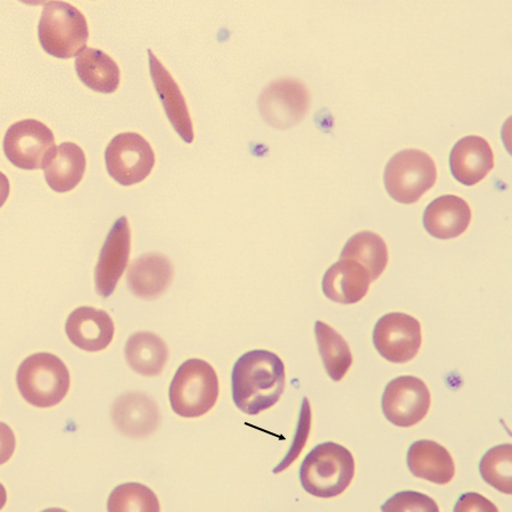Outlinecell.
<instances>
[{
	"label": "cell",
	"instance_id": "cell-2",
	"mask_svg": "<svg viewBox=\"0 0 512 512\" xmlns=\"http://www.w3.org/2000/svg\"><path fill=\"white\" fill-rule=\"evenodd\" d=\"M355 462L343 445L327 442L317 445L300 468L303 489L313 497L330 499L345 492L353 481Z\"/></svg>",
	"mask_w": 512,
	"mask_h": 512
},
{
	"label": "cell",
	"instance_id": "cell-15",
	"mask_svg": "<svg viewBox=\"0 0 512 512\" xmlns=\"http://www.w3.org/2000/svg\"><path fill=\"white\" fill-rule=\"evenodd\" d=\"M112 419L123 435L143 439L150 436L160 424L156 403L143 393H127L114 402Z\"/></svg>",
	"mask_w": 512,
	"mask_h": 512
},
{
	"label": "cell",
	"instance_id": "cell-7",
	"mask_svg": "<svg viewBox=\"0 0 512 512\" xmlns=\"http://www.w3.org/2000/svg\"><path fill=\"white\" fill-rule=\"evenodd\" d=\"M56 150L52 130L35 119L14 123L4 138L6 158L23 170L45 169Z\"/></svg>",
	"mask_w": 512,
	"mask_h": 512
},
{
	"label": "cell",
	"instance_id": "cell-6",
	"mask_svg": "<svg viewBox=\"0 0 512 512\" xmlns=\"http://www.w3.org/2000/svg\"><path fill=\"white\" fill-rule=\"evenodd\" d=\"M437 179L434 160L419 150L396 153L387 163L384 183L388 195L401 204H414L433 188Z\"/></svg>",
	"mask_w": 512,
	"mask_h": 512
},
{
	"label": "cell",
	"instance_id": "cell-4",
	"mask_svg": "<svg viewBox=\"0 0 512 512\" xmlns=\"http://www.w3.org/2000/svg\"><path fill=\"white\" fill-rule=\"evenodd\" d=\"M172 410L180 417L198 418L208 414L219 398V379L210 363L192 359L177 370L170 386Z\"/></svg>",
	"mask_w": 512,
	"mask_h": 512
},
{
	"label": "cell",
	"instance_id": "cell-24",
	"mask_svg": "<svg viewBox=\"0 0 512 512\" xmlns=\"http://www.w3.org/2000/svg\"><path fill=\"white\" fill-rule=\"evenodd\" d=\"M341 259L353 260L368 271L371 280L382 276L388 264L384 239L371 231H361L345 244Z\"/></svg>",
	"mask_w": 512,
	"mask_h": 512
},
{
	"label": "cell",
	"instance_id": "cell-11",
	"mask_svg": "<svg viewBox=\"0 0 512 512\" xmlns=\"http://www.w3.org/2000/svg\"><path fill=\"white\" fill-rule=\"evenodd\" d=\"M310 106L308 89L300 81L280 79L263 90L259 107L271 127L288 129L300 123Z\"/></svg>",
	"mask_w": 512,
	"mask_h": 512
},
{
	"label": "cell",
	"instance_id": "cell-25",
	"mask_svg": "<svg viewBox=\"0 0 512 512\" xmlns=\"http://www.w3.org/2000/svg\"><path fill=\"white\" fill-rule=\"evenodd\" d=\"M315 333L327 374L334 382H341L353 363L349 344L333 327L322 321L316 322Z\"/></svg>",
	"mask_w": 512,
	"mask_h": 512
},
{
	"label": "cell",
	"instance_id": "cell-19",
	"mask_svg": "<svg viewBox=\"0 0 512 512\" xmlns=\"http://www.w3.org/2000/svg\"><path fill=\"white\" fill-rule=\"evenodd\" d=\"M173 267L162 254H146L131 264L128 272L130 291L139 299L154 300L172 283Z\"/></svg>",
	"mask_w": 512,
	"mask_h": 512
},
{
	"label": "cell",
	"instance_id": "cell-18",
	"mask_svg": "<svg viewBox=\"0 0 512 512\" xmlns=\"http://www.w3.org/2000/svg\"><path fill=\"white\" fill-rule=\"evenodd\" d=\"M472 222V209L456 195H444L429 204L424 213V227L429 235L452 239L465 233Z\"/></svg>",
	"mask_w": 512,
	"mask_h": 512
},
{
	"label": "cell",
	"instance_id": "cell-16",
	"mask_svg": "<svg viewBox=\"0 0 512 512\" xmlns=\"http://www.w3.org/2000/svg\"><path fill=\"white\" fill-rule=\"evenodd\" d=\"M494 168V155L486 139L480 136L461 138L450 154V169L454 178L465 186H474Z\"/></svg>",
	"mask_w": 512,
	"mask_h": 512
},
{
	"label": "cell",
	"instance_id": "cell-12",
	"mask_svg": "<svg viewBox=\"0 0 512 512\" xmlns=\"http://www.w3.org/2000/svg\"><path fill=\"white\" fill-rule=\"evenodd\" d=\"M131 234L128 219L114 222L102 247L95 269V286L98 295L111 296L125 272L130 256Z\"/></svg>",
	"mask_w": 512,
	"mask_h": 512
},
{
	"label": "cell",
	"instance_id": "cell-22",
	"mask_svg": "<svg viewBox=\"0 0 512 512\" xmlns=\"http://www.w3.org/2000/svg\"><path fill=\"white\" fill-rule=\"evenodd\" d=\"M126 360L137 374L153 377L162 373L169 359V350L162 338L153 333H136L126 343Z\"/></svg>",
	"mask_w": 512,
	"mask_h": 512
},
{
	"label": "cell",
	"instance_id": "cell-3",
	"mask_svg": "<svg viewBox=\"0 0 512 512\" xmlns=\"http://www.w3.org/2000/svg\"><path fill=\"white\" fill-rule=\"evenodd\" d=\"M16 384L22 398L37 408H52L70 390L71 377L64 362L51 353H37L21 363Z\"/></svg>",
	"mask_w": 512,
	"mask_h": 512
},
{
	"label": "cell",
	"instance_id": "cell-5",
	"mask_svg": "<svg viewBox=\"0 0 512 512\" xmlns=\"http://www.w3.org/2000/svg\"><path fill=\"white\" fill-rule=\"evenodd\" d=\"M38 38L47 54L57 59H72L84 52L88 43L85 15L69 3L49 2L41 14Z\"/></svg>",
	"mask_w": 512,
	"mask_h": 512
},
{
	"label": "cell",
	"instance_id": "cell-26",
	"mask_svg": "<svg viewBox=\"0 0 512 512\" xmlns=\"http://www.w3.org/2000/svg\"><path fill=\"white\" fill-rule=\"evenodd\" d=\"M512 445L502 444L485 453L480 472L483 480L501 493L512 494Z\"/></svg>",
	"mask_w": 512,
	"mask_h": 512
},
{
	"label": "cell",
	"instance_id": "cell-30",
	"mask_svg": "<svg viewBox=\"0 0 512 512\" xmlns=\"http://www.w3.org/2000/svg\"><path fill=\"white\" fill-rule=\"evenodd\" d=\"M454 511H498V508L482 495L469 492L461 495Z\"/></svg>",
	"mask_w": 512,
	"mask_h": 512
},
{
	"label": "cell",
	"instance_id": "cell-1",
	"mask_svg": "<svg viewBox=\"0 0 512 512\" xmlns=\"http://www.w3.org/2000/svg\"><path fill=\"white\" fill-rule=\"evenodd\" d=\"M285 383L284 362L270 351L245 353L237 360L231 374L236 407L250 416L274 407L282 398Z\"/></svg>",
	"mask_w": 512,
	"mask_h": 512
},
{
	"label": "cell",
	"instance_id": "cell-23",
	"mask_svg": "<svg viewBox=\"0 0 512 512\" xmlns=\"http://www.w3.org/2000/svg\"><path fill=\"white\" fill-rule=\"evenodd\" d=\"M78 77L97 93L112 94L120 85V69L111 56L96 48H86L76 60Z\"/></svg>",
	"mask_w": 512,
	"mask_h": 512
},
{
	"label": "cell",
	"instance_id": "cell-27",
	"mask_svg": "<svg viewBox=\"0 0 512 512\" xmlns=\"http://www.w3.org/2000/svg\"><path fill=\"white\" fill-rule=\"evenodd\" d=\"M107 510L117 511H160L159 499L147 486L126 483L114 489L110 495Z\"/></svg>",
	"mask_w": 512,
	"mask_h": 512
},
{
	"label": "cell",
	"instance_id": "cell-13",
	"mask_svg": "<svg viewBox=\"0 0 512 512\" xmlns=\"http://www.w3.org/2000/svg\"><path fill=\"white\" fill-rule=\"evenodd\" d=\"M150 55V71L156 93L162 102L165 114H167L171 125L184 142H194V127L189 114L186 99L181 93L177 81L172 78L170 72L160 62L158 57L148 49Z\"/></svg>",
	"mask_w": 512,
	"mask_h": 512
},
{
	"label": "cell",
	"instance_id": "cell-14",
	"mask_svg": "<svg viewBox=\"0 0 512 512\" xmlns=\"http://www.w3.org/2000/svg\"><path fill=\"white\" fill-rule=\"evenodd\" d=\"M114 332L109 313L90 307L74 310L65 325L71 343L87 352L105 350L112 343Z\"/></svg>",
	"mask_w": 512,
	"mask_h": 512
},
{
	"label": "cell",
	"instance_id": "cell-28",
	"mask_svg": "<svg viewBox=\"0 0 512 512\" xmlns=\"http://www.w3.org/2000/svg\"><path fill=\"white\" fill-rule=\"evenodd\" d=\"M311 406L310 402L307 398L303 399L299 423H297L296 433L294 436V440L292 443L291 449L286 454V457L282 462L274 469L275 474H279L284 472L289 466L294 464L297 458L300 457L301 452L303 451L305 444H307L310 431H311Z\"/></svg>",
	"mask_w": 512,
	"mask_h": 512
},
{
	"label": "cell",
	"instance_id": "cell-20",
	"mask_svg": "<svg viewBox=\"0 0 512 512\" xmlns=\"http://www.w3.org/2000/svg\"><path fill=\"white\" fill-rule=\"evenodd\" d=\"M407 462L412 475L434 484L447 485L456 475L450 452L434 441L423 440L412 444Z\"/></svg>",
	"mask_w": 512,
	"mask_h": 512
},
{
	"label": "cell",
	"instance_id": "cell-29",
	"mask_svg": "<svg viewBox=\"0 0 512 512\" xmlns=\"http://www.w3.org/2000/svg\"><path fill=\"white\" fill-rule=\"evenodd\" d=\"M383 511H433L439 512L436 502L427 495L418 492H400L388 499L382 507Z\"/></svg>",
	"mask_w": 512,
	"mask_h": 512
},
{
	"label": "cell",
	"instance_id": "cell-17",
	"mask_svg": "<svg viewBox=\"0 0 512 512\" xmlns=\"http://www.w3.org/2000/svg\"><path fill=\"white\" fill-rule=\"evenodd\" d=\"M371 282L368 271L359 263L341 259L326 271L322 291L330 301L355 304L365 299Z\"/></svg>",
	"mask_w": 512,
	"mask_h": 512
},
{
	"label": "cell",
	"instance_id": "cell-8",
	"mask_svg": "<svg viewBox=\"0 0 512 512\" xmlns=\"http://www.w3.org/2000/svg\"><path fill=\"white\" fill-rule=\"evenodd\" d=\"M105 163L110 176L122 186L142 183L155 164V154L147 140L136 132L115 136L105 151Z\"/></svg>",
	"mask_w": 512,
	"mask_h": 512
},
{
	"label": "cell",
	"instance_id": "cell-21",
	"mask_svg": "<svg viewBox=\"0 0 512 512\" xmlns=\"http://www.w3.org/2000/svg\"><path fill=\"white\" fill-rule=\"evenodd\" d=\"M86 165V155L77 144H61L44 169L48 186L56 193L72 191L84 178Z\"/></svg>",
	"mask_w": 512,
	"mask_h": 512
},
{
	"label": "cell",
	"instance_id": "cell-10",
	"mask_svg": "<svg viewBox=\"0 0 512 512\" xmlns=\"http://www.w3.org/2000/svg\"><path fill=\"white\" fill-rule=\"evenodd\" d=\"M373 341L387 361L407 363L417 357L423 343L420 322L406 313H388L377 321Z\"/></svg>",
	"mask_w": 512,
	"mask_h": 512
},
{
	"label": "cell",
	"instance_id": "cell-9",
	"mask_svg": "<svg viewBox=\"0 0 512 512\" xmlns=\"http://www.w3.org/2000/svg\"><path fill=\"white\" fill-rule=\"evenodd\" d=\"M431 401V393L424 381L414 376H402L387 384L382 408L391 424L410 428L425 419Z\"/></svg>",
	"mask_w": 512,
	"mask_h": 512
}]
</instances>
